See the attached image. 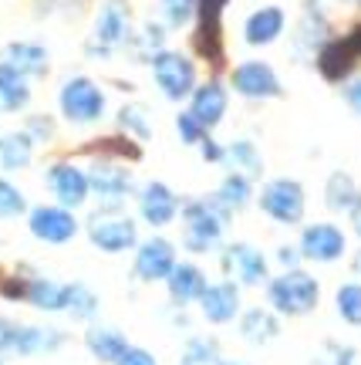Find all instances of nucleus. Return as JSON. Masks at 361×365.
Listing matches in <instances>:
<instances>
[{
    "mask_svg": "<svg viewBox=\"0 0 361 365\" xmlns=\"http://www.w3.org/2000/svg\"><path fill=\"white\" fill-rule=\"evenodd\" d=\"M351 227H355V234L361 237V203L355 210H351Z\"/></svg>",
    "mask_w": 361,
    "mask_h": 365,
    "instance_id": "obj_46",
    "label": "nucleus"
},
{
    "mask_svg": "<svg viewBox=\"0 0 361 365\" xmlns=\"http://www.w3.org/2000/svg\"><path fill=\"white\" fill-rule=\"evenodd\" d=\"M118 125L125 132H132L135 139H152V122H149L142 105H125V108L118 112Z\"/></svg>",
    "mask_w": 361,
    "mask_h": 365,
    "instance_id": "obj_35",
    "label": "nucleus"
},
{
    "mask_svg": "<svg viewBox=\"0 0 361 365\" xmlns=\"http://www.w3.org/2000/svg\"><path fill=\"white\" fill-rule=\"evenodd\" d=\"M345 98H348V105L361 115V78H355L348 88H345Z\"/></svg>",
    "mask_w": 361,
    "mask_h": 365,
    "instance_id": "obj_45",
    "label": "nucleus"
},
{
    "mask_svg": "<svg viewBox=\"0 0 361 365\" xmlns=\"http://www.w3.org/2000/svg\"><path fill=\"white\" fill-rule=\"evenodd\" d=\"M233 88L240 91L244 98H277L281 95V81L273 75V68L267 61H244L233 71Z\"/></svg>",
    "mask_w": 361,
    "mask_h": 365,
    "instance_id": "obj_16",
    "label": "nucleus"
},
{
    "mask_svg": "<svg viewBox=\"0 0 361 365\" xmlns=\"http://www.w3.org/2000/svg\"><path fill=\"white\" fill-rule=\"evenodd\" d=\"M179 264V250L169 237H145L142 244L135 247V261H132V274L145 281V284H155V281H166L172 267Z\"/></svg>",
    "mask_w": 361,
    "mask_h": 365,
    "instance_id": "obj_11",
    "label": "nucleus"
},
{
    "mask_svg": "<svg viewBox=\"0 0 361 365\" xmlns=\"http://www.w3.org/2000/svg\"><path fill=\"white\" fill-rule=\"evenodd\" d=\"M129 335L122 328H112V325H91L85 331V349H88L98 362L105 365H115L122 355L129 352Z\"/></svg>",
    "mask_w": 361,
    "mask_h": 365,
    "instance_id": "obj_20",
    "label": "nucleus"
},
{
    "mask_svg": "<svg viewBox=\"0 0 361 365\" xmlns=\"http://www.w3.org/2000/svg\"><path fill=\"white\" fill-rule=\"evenodd\" d=\"M287 27V17L281 7H260L246 17L244 24V38L246 44H253V48H263V44H273V41L284 34Z\"/></svg>",
    "mask_w": 361,
    "mask_h": 365,
    "instance_id": "obj_23",
    "label": "nucleus"
},
{
    "mask_svg": "<svg viewBox=\"0 0 361 365\" xmlns=\"http://www.w3.org/2000/svg\"><path fill=\"white\" fill-rule=\"evenodd\" d=\"M189 112H193L206 129H216L223 115H226V88L219 81H206L193 88V102H189Z\"/></svg>",
    "mask_w": 361,
    "mask_h": 365,
    "instance_id": "obj_24",
    "label": "nucleus"
},
{
    "mask_svg": "<svg viewBox=\"0 0 361 365\" xmlns=\"http://www.w3.org/2000/svg\"><path fill=\"white\" fill-rule=\"evenodd\" d=\"M335 308H338V314H341L345 325L361 328V284L358 281H348V284L338 287Z\"/></svg>",
    "mask_w": 361,
    "mask_h": 365,
    "instance_id": "obj_33",
    "label": "nucleus"
},
{
    "mask_svg": "<svg viewBox=\"0 0 361 365\" xmlns=\"http://www.w3.org/2000/svg\"><path fill=\"white\" fill-rule=\"evenodd\" d=\"M44 182H48V193L54 196V203H61V207H68V210L85 207V203H88V196H91L88 170H81L78 163H68V159L51 163Z\"/></svg>",
    "mask_w": 361,
    "mask_h": 365,
    "instance_id": "obj_12",
    "label": "nucleus"
},
{
    "mask_svg": "<svg viewBox=\"0 0 361 365\" xmlns=\"http://www.w3.org/2000/svg\"><path fill=\"white\" fill-rule=\"evenodd\" d=\"M88 240L105 254H129L139 240V223L132 220L122 207H98L88 217Z\"/></svg>",
    "mask_w": 361,
    "mask_h": 365,
    "instance_id": "obj_3",
    "label": "nucleus"
},
{
    "mask_svg": "<svg viewBox=\"0 0 361 365\" xmlns=\"http://www.w3.org/2000/svg\"><path fill=\"white\" fill-rule=\"evenodd\" d=\"M115 365H159V362H155V355L149 352V349H142V345H129V352L122 355Z\"/></svg>",
    "mask_w": 361,
    "mask_h": 365,
    "instance_id": "obj_42",
    "label": "nucleus"
},
{
    "mask_svg": "<svg viewBox=\"0 0 361 365\" xmlns=\"http://www.w3.org/2000/svg\"><path fill=\"white\" fill-rule=\"evenodd\" d=\"M358 54H361V27H355L348 38L331 41V44L321 51L324 78H345V75L351 71V65L358 61Z\"/></svg>",
    "mask_w": 361,
    "mask_h": 365,
    "instance_id": "obj_21",
    "label": "nucleus"
},
{
    "mask_svg": "<svg viewBox=\"0 0 361 365\" xmlns=\"http://www.w3.org/2000/svg\"><path fill=\"white\" fill-rule=\"evenodd\" d=\"M27 135H31L34 143H48V139L54 135V125L44 115H38V118H31V122H27Z\"/></svg>",
    "mask_w": 361,
    "mask_h": 365,
    "instance_id": "obj_43",
    "label": "nucleus"
},
{
    "mask_svg": "<svg viewBox=\"0 0 361 365\" xmlns=\"http://www.w3.org/2000/svg\"><path fill=\"white\" fill-rule=\"evenodd\" d=\"M24 301L31 308H38L44 314H61L68 312V281H54V277H41L31 274L27 277V294Z\"/></svg>",
    "mask_w": 361,
    "mask_h": 365,
    "instance_id": "obj_19",
    "label": "nucleus"
},
{
    "mask_svg": "<svg viewBox=\"0 0 361 365\" xmlns=\"http://www.w3.org/2000/svg\"><path fill=\"white\" fill-rule=\"evenodd\" d=\"M219 267L240 287H267V281H271L267 254L253 244H244V240H233L219 250Z\"/></svg>",
    "mask_w": 361,
    "mask_h": 365,
    "instance_id": "obj_6",
    "label": "nucleus"
},
{
    "mask_svg": "<svg viewBox=\"0 0 361 365\" xmlns=\"http://www.w3.org/2000/svg\"><path fill=\"white\" fill-rule=\"evenodd\" d=\"M152 75L159 91L169 102H182L186 95H193L196 88V68L193 61L179 51H159L152 58Z\"/></svg>",
    "mask_w": 361,
    "mask_h": 365,
    "instance_id": "obj_10",
    "label": "nucleus"
},
{
    "mask_svg": "<svg viewBox=\"0 0 361 365\" xmlns=\"http://www.w3.org/2000/svg\"><path fill=\"white\" fill-rule=\"evenodd\" d=\"M318 365H361V349H351V345H338L331 341L324 355L318 359Z\"/></svg>",
    "mask_w": 361,
    "mask_h": 365,
    "instance_id": "obj_37",
    "label": "nucleus"
},
{
    "mask_svg": "<svg viewBox=\"0 0 361 365\" xmlns=\"http://www.w3.org/2000/svg\"><path fill=\"white\" fill-rule=\"evenodd\" d=\"M257 207L267 220L281 223V227H297L308 213V193L294 176H277V180L263 182L257 196Z\"/></svg>",
    "mask_w": 361,
    "mask_h": 365,
    "instance_id": "obj_4",
    "label": "nucleus"
},
{
    "mask_svg": "<svg viewBox=\"0 0 361 365\" xmlns=\"http://www.w3.org/2000/svg\"><path fill=\"white\" fill-rule=\"evenodd\" d=\"M68 341V335L61 328L51 325H17V341H14V355L21 359H38V355H51L58 352Z\"/></svg>",
    "mask_w": 361,
    "mask_h": 365,
    "instance_id": "obj_18",
    "label": "nucleus"
},
{
    "mask_svg": "<svg viewBox=\"0 0 361 365\" xmlns=\"http://www.w3.org/2000/svg\"><path fill=\"white\" fill-rule=\"evenodd\" d=\"M78 227L81 223H78L75 210L61 207V203H38L27 210V230L48 247H68L78 237Z\"/></svg>",
    "mask_w": 361,
    "mask_h": 365,
    "instance_id": "obj_5",
    "label": "nucleus"
},
{
    "mask_svg": "<svg viewBox=\"0 0 361 365\" xmlns=\"http://www.w3.org/2000/svg\"><path fill=\"white\" fill-rule=\"evenodd\" d=\"M88 182L91 196H98V207H125V200L139 193L132 173L115 159H95L88 166Z\"/></svg>",
    "mask_w": 361,
    "mask_h": 365,
    "instance_id": "obj_8",
    "label": "nucleus"
},
{
    "mask_svg": "<svg viewBox=\"0 0 361 365\" xmlns=\"http://www.w3.org/2000/svg\"><path fill=\"white\" fill-rule=\"evenodd\" d=\"M58 105H61V115L71 125H95L105 115V91L95 85L91 78H68L58 91Z\"/></svg>",
    "mask_w": 361,
    "mask_h": 365,
    "instance_id": "obj_7",
    "label": "nucleus"
},
{
    "mask_svg": "<svg viewBox=\"0 0 361 365\" xmlns=\"http://www.w3.org/2000/svg\"><path fill=\"white\" fill-rule=\"evenodd\" d=\"M17 325H21V322H14V318H4V314H0V359L14 355V341H17Z\"/></svg>",
    "mask_w": 361,
    "mask_h": 365,
    "instance_id": "obj_40",
    "label": "nucleus"
},
{
    "mask_svg": "<svg viewBox=\"0 0 361 365\" xmlns=\"http://www.w3.org/2000/svg\"><path fill=\"white\" fill-rule=\"evenodd\" d=\"M273 257H277V264H281L284 271H291V267H297V264L304 261V254H300V247H297V244H277Z\"/></svg>",
    "mask_w": 361,
    "mask_h": 365,
    "instance_id": "obj_41",
    "label": "nucleus"
},
{
    "mask_svg": "<svg viewBox=\"0 0 361 365\" xmlns=\"http://www.w3.org/2000/svg\"><path fill=\"white\" fill-rule=\"evenodd\" d=\"M199 312L209 325H230L240 318L244 312V301H240V284L233 277H223V281H209L206 294L199 298Z\"/></svg>",
    "mask_w": 361,
    "mask_h": 365,
    "instance_id": "obj_14",
    "label": "nucleus"
},
{
    "mask_svg": "<svg viewBox=\"0 0 361 365\" xmlns=\"http://www.w3.org/2000/svg\"><path fill=\"white\" fill-rule=\"evenodd\" d=\"M182 244L193 254H213L226 247V230L233 223V210L216 193L182 200Z\"/></svg>",
    "mask_w": 361,
    "mask_h": 365,
    "instance_id": "obj_1",
    "label": "nucleus"
},
{
    "mask_svg": "<svg viewBox=\"0 0 361 365\" xmlns=\"http://www.w3.org/2000/svg\"><path fill=\"white\" fill-rule=\"evenodd\" d=\"M199 149H203V159H206V163H223V159H226V145H216L209 135L199 143Z\"/></svg>",
    "mask_w": 361,
    "mask_h": 365,
    "instance_id": "obj_44",
    "label": "nucleus"
},
{
    "mask_svg": "<svg viewBox=\"0 0 361 365\" xmlns=\"http://www.w3.org/2000/svg\"><path fill=\"white\" fill-rule=\"evenodd\" d=\"M209 277L206 271L193 261H179L172 267V274L166 277V294L176 308H186V304H199V298L206 294Z\"/></svg>",
    "mask_w": 361,
    "mask_h": 365,
    "instance_id": "obj_15",
    "label": "nucleus"
},
{
    "mask_svg": "<svg viewBox=\"0 0 361 365\" xmlns=\"http://www.w3.org/2000/svg\"><path fill=\"white\" fill-rule=\"evenodd\" d=\"M135 203H139V220H145L149 227H169L172 220H179L182 213V200L179 193L166 186L162 180H149L135 193Z\"/></svg>",
    "mask_w": 361,
    "mask_h": 365,
    "instance_id": "obj_13",
    "label": "nucleus"
},
{
    "mask_svg": "<svg viewBox=\"0 0 361 365\" xmlns=\"http://www.w3.org/2000/svg\"><path fill=\"white\" fill-rule=\"evenodd\" d=\"M219 365H246V362H236V359H223Z\"/></svg>",
    "mask_w": 361,
    "mask_h": 365,
    "instance_id": "obj_47",
    "label": "nucleus"
},
{
    "mask_svg": "<svg viewBox=\"0 0 361 365\" xmlns=\"http://www.w3.org/2000/svg\"><path fill=\"white\" fill-rule=\"evenodd\" d=\"M132 31V14L125 0H105L102 11H98V24H95V38L102 51H112L118 44H125Z\"/></svg>",
    "mask_w": 361,
    "mask_h": 365,
    "instance_id": "obj_17",
    "label": "nucleus"
},
{
    "mask_svg": "<svg viewBox=\"0 0 361 365\" xmlns=\"http://www.w3.org/2000/svg\"><path fill=\"white\" fill-rule=\"evenodd\" d=\"M233 173H244V176H260L263 173V159H260V149L246 139H236V143L226 145V159H223Z\"/></svg>",
    "mask_w": 361,
    "mask_h": 365,
    "instance_id": "obj_31",
    "label": "nucleus"
},
{
    "mask_svg": "<svg viewBox=\"0 0 361 365\" xmlns=\"http://www.w3.org/2000/svg\"><path fill=\"white\" fill-rule=\"evenodd\" d=\"M4 61L14 65L17 71H24L27 78H34V75H44V71H48V51H44L41 44H34V41H14V44H7Z\"/></svg>",
    "mask_w": 361,
    "mask_h": 365,
    "instance_id": "obj_27",
    "label": "nucleus"
},
{
    "mask_svg": "<svg viewBox=\"0 0 361 365\" xmlns=\"http://www.w3.org/2000/svg\"><path fill=\"white\" fill-rule=\"evenodd\" d=\"M223 352H219V341L213 335H193V339L182 345L179 365H219Z\"/></svg>",
    "mask_w": 361,
    "mask_h": 365,
    "instance_id": "obj_32",
    "label": "nucleus"
},
{
    "mask_svg": "<svg viewBox=\"0 0 361 365\" xmlns=\"http://www.w3.org/2000/svg\"><path fill=\"white\" fill-rule=\"evenodd\" d=\"M0 365H4V359H0Z\"/></svg>",
    "mask_w": 361,
    "mask_h": 365,
    "instance_id": "obj_48",
    "label": "nucleus"
},
{
    "mask_svg": "<svg viewBox=\"0 0 361 365\" xmlns=\"http://www.w3.org/2000/svg\"><path fill=\"white\" fill-rule=\"evenodd\" d=\"M297 247L304 254V261H310V264H335L345 257L348 237H345V230H341L338 223L318 220V223H308V227L300 230Z\"/></svg>",
    "mask_w": 361,
    "mask_h": 365,
    "instance_id": "obj_9",
    "label": "nucleus"
},
{
    "mask_svg": "<svg viewBox=\"0 0 361 365\" xmlns=\"http://www.w3.org/2000/svg\"><path fill=\"white\" fill-rule=\"evenodd\" d=\"M31 156H34V139L27 132H7V135H0V170H7V173L27 170Z\"/></svg>",
    "mask_w": 361,
    "mask_h": 365,
    "instance_id": "obj_28",
    "label": "nucleus"
},
{
    "mask_svg": "<svg viewBox=\"0 0 361 365\" xmlns=\"http://www.w3.org/2000/svg\"><path fill=\"white\" fill-rule=\"evenodd\" d=\"M196 4H199V0H159V11H162L166 27H186L193 21Z\"/></svg>",
    "mask_w": 361,
    "mask_h": 365,
    "instance_id": "obj_36",
    "label": "nucleus"
},
{
    "mask_svg": "<svg viewBox=\"0 0 361 365\" xmlns=\"http://www.w3.org/2000/svg\"><path fill=\"white\" fill-rule=\"evenodd\" d=\"M361 203L358 182L348 173H331V180L324 182V207L331 213H351Z\"/></svg>",
    "mask_w": 361,
    "mask_h": 365,
    "instance_id": "obj_26",
    "label": "nucleus"
},
{
    "mask_svg": "<svg viewBox=\"0 0 361 365\" xmlns=\"http://www.w3.org/2000/svg\"><path fill=\"white\" fill-rule=\"evenodd\" d=\"M230 0H199V21L206 27V38H216V24H219V11L226 7Z\"/></svg>",
    "mask_w": 361,
    "mask_h": 365,
    "instance_id": "obj_39",
    "label": "nucleus"
},
{
    "mask_svg": "<svg viewBox=\"0 0 361 365\" xmlns=\"http://www.w3.org/2000/svg\"><path fill=\"white\" fill-rule=\"evenodd\" d=\"M321 301V284L318 277L300 267H291V271H281L277 277L267 281V304L281 318H304L318 308Z\"/></svg>",
    "mask_w": 361,
    "mask_h": 365,
    "instance_id": "obj_2",
    "label": "nucleus"
},
{
    "mask_svg": "<svg viewBox=\"0 0 361 365\" xmlns=\"http://www.w3.org/2000/svg\"><path fill=\"white\" fill-rule=\"evenodd\" d=\"M216 196L226 203V207L236 213V210H246L253 203V176H244V173H226L216 186Z\"/></svg>",
    "mask_w": 361,
    "mask_h": 365,
    "instance_id": "obj_29",
    "label": "nucleus"
},
{
    "mask_svg": "<svg viewBox=\"0 0 361 365\" xmlns=\"http://www.w3.org/2000/svg\"><path fill=\"white\" fill-rule=\"evenodd\" d=\"M27 210H31L27 207V196L11 180L0 176V220H17V217H24Z\"/></svg>",
    "mask_w": 361,
    "mask_h": 365,
    "instance_id": "obj_34",
    "label": "nucleus"
},
{
    "mask_svg": "<svg viewBox=\"0 0 361 365\" xmlns=\"http://www.w3.org/2000/svg\"><path fill=\"white\" fill-rule=\"evenodd\" d=\"M98 308H102V301H98V294L85 281H68V312H65L68 318H75V322H95Z\"/></svg>",
    "mask_w": 361,
    "mask_h": 365,
    "instance_id": "obj_30",
    "label": "nucleus"
},
{
    "mask_svg": "<svg viewBox=\"0 0 361 365\" xmlns=\"http://www.w3.org/2000/svg\"><path fill=\"white\" fill-rule=\"evenodd\" d=\"M176 129H179V139L186 145H199L203 139H206V132H209L206 125L193 115V112H182V115L176 118Z\"/></svg>",
    "mask_w": 361,
    "mask_h": 365,
    "instance_id": "obj_38",
    "label": "nucleus"
},
{
    "mask_svg": "<svg viewBox=\"0 0 361 365\" xmlns=\"http://www.w3.org/2000/svg\"><path fill=\"white\" fill-rule=\"evenodd\" d=\"M27 102H31L27 75L17 71L14 65H7V61H0V108L4 112H21Z\"/></svg>",
    "mask_w": 361,
    "mask_h": 365,
    "instance_id": "obj_25",
    "label": "nucleus"
},
{
    "mask_svg": "<svg viewBox=\"0 0 361 365\" xmlns=\"http://www.w3.org/2000/svg\"><path fill=\"white\" fill-rule=\"evenodd\" d=\"M240 339L250 341V345H271L277 335H281V314L273 312L271 304L267 308H246L240 312Z\"/></svg>",
    "mask_w": 361,
    "mask_h": 365,
    "instance_id": "obj_22",
    "label": "nucleus"
}]
</instances>
